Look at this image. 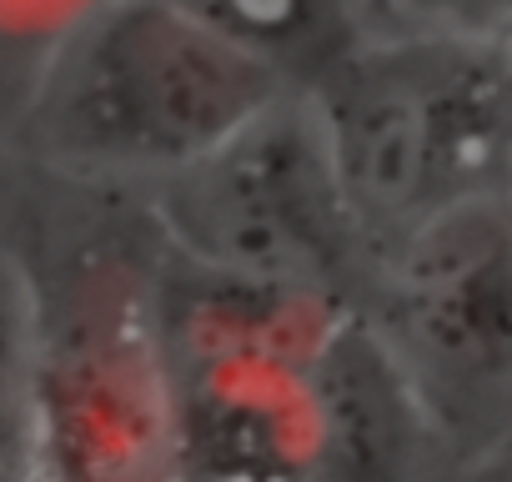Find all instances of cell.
<instances>
[{
	"label": "cell",
	"mask_w": 512,
	"mask_h": 482,
	"mask_svg": "<svg viewBox=\"0 0 512 482\" xmlns=\"http://www.w3.org/2000/svg\"><path fill=\"white\" fill-rule=\"evenodd\" d=\"M277 96L292 91L161 0H86L36 66L21 136L71 181L151 191Z\"/></svg>",
	"instance_id": "6da1fadb"
},
{
	"label": "cell",
	"mask_w": 512,
	"mask_h": 482,
	"mask_svg": "<svg viewBox=\"0 0 512 482\" xmlns=\"http://www.w3.org/2000/svg\"><path fill=\"white\" fill-rule=\"evenodd\" d=\"M352 317L362 312L226 282L161 247L151 332L176 482H312L322 367Z\"/></svg>",
	"instance_id": "7a4b0ae2"
},
{
	"label": "cell",
	"mask_w": 512,
	"mask_h": 482,
	"mask_svg": "<svg viewBox=\"0 0 512 482\" xmlns=\"http://www.w3.org/2000/svg\"><path fill=\"white\" fill-rule=\"evenodd\" d=\"M312 101L377 262L427 221L512 191V31L387 26Z\"/></svg>",
	"instance_id": "3957f363"
},
{
	"label": "cell",
	"mask_w": 512,
	"mask_h": 482,
	"mask_svg": "<svg viewBox=\"0 0 512 482\" xmlns=\"http://www.w3.org/2000/svg\"><path fill=\"white\" fill-rule=\"evenodd\" d=\"M161 247L211 277L362 312L377 252L312 96H277L196 166L151 186Z\"/></svg>",
	"instance_id": "277c9868"
},
{
	"label": "cell",
	"mask_w": 512,
	"mask_h": 482,
	"mask_svg": "<svg viewBox=\"0 0 512 482\" xmlns=\"http://www.w3.org/2000/svg\"><path fill=\"white\" fill-rule=\"evenodd\" d=\"M362 322L392 357L447 462L512 442V191L467 201L382 257Z\"/></svg>",
	"instance_id": "5b68a950"
},
{
	"label": "cell",
	"mask_w": 512,
	"mask_h": 482,
	"mask_svg": "<svg viewBox=\"0 0 512 482\" xmlns=\"http://www.w3.org/2000/svg\"><path fill=\"white\" fill-rule=\"evenodd\" d=\"M36 482H176L151 272L41 287Z\"/></svg>",
	"instance_id": "8992f818"
},
{
	"label": "cell",
	"mask_w": 512,
	"mask_h": 482,
	"mask_svg": "<svg viewBox=\"0 0 512 482\" xmlns=\"http://www.w3.org/2000/svg\"><path fill=\"white\" fill-rule=\"evenodd\" d=\"M437 462H447L437 432L372 327L352 317L322 367V447L312 482H432Z\"/></svg>",
	"instance_id": "52a82bcc"
},
{
	"label": "cell",
	"mask_w": 512,
	"mask_h": 482,
	"mask_svg": "<svg viewBox=\"0 0 512 482\" xmlns=\"http://www.w3.org/2000/svg\"><path fill=\"white\" fill-rule=\"evenodd\" d=\"M256 61L292 96H317L367 41L387 31L372 0H161Z\"/></svg>",
	"instance_id": "ba28073f"
},
{
	"label": "cell",
	"mask_w": 512,
	"mask_h": 482,
	"mask_svg": "<svg viewBox=\"0 0 512 482\" xmlns=\"http://www.w3.org/2000/svg\"><path fill=\"white\" fill-rule=\"evenodd\" d=\"M41 282L0 241V482H36Z\"/></svg>",
	"instance_id": "9c48e42d"
},
{
	"label": "cell",
	"mask_w": 512,
	"mask_h": 482,
	"mask_svg": "<svg viewBox=\"0 0 512 482\" xmlns=\"http://www.w3.org/2000/svg\"><path fill=\"white\" fill-rule=\"evenodd\" d=\"M397 31H447V36H502L512 31V0H372Z\"/></svg>",
	"instance_id": "30bf717a"
},
{
	"label": "cell",
	"mask_w": 512,
	"mask_h": 482,
	"mask_svg": "<svg viewBox=\"0 0 512 482\" xmlns=\"http://www.w3.org/2000/svg\"><path fill=\"white\" fill-rule=\"evenodd\" d=\"M462 482H512V442L497 447L487 462H477L472 472H462Z\"/></svg>",
	"instance_id": "8fae6325"
}]
</instances>
